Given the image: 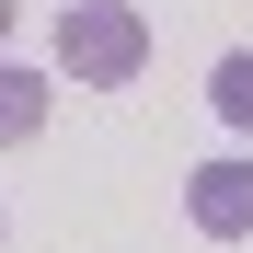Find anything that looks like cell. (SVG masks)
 Segmentation results:
<instances>
[{
    "label": "cell",
    "instance_id": "1",
    "mask_svg": "<svg viewBox=\"0 0 253 253\" xmlns=\"http://www.w3.org/2000/svg\"><path fill=\"white\" fill-rule=\"evenodd\" d=\"M58 58H69V81H92V92H126V81L150 69V23L126 12V0H69L58 12Z\"/></svg>",
    "mask_w": 253,
    "mask_h": 253
},
{
    "label": "cell",
    "instance_id": "3",
    "mask_svg": "<svg viewBox=\"0 0 253 253\" xmlns=\"http://www.w3.org/2000/svg\"><path fill=\"white\" fill-rule=\"evenodd\" d=\"M46 138V69L0 58V150H35Z\"/></svg>",
    "mask_w": 253,
    "mask_h": 253
},
{
    "label": "cell",
    "instance_id": "5",
    "mask_svg": "<svg viewBox=\"0 0 253 253\" xmlns=\"http://www.w3.org/2000/svg\"><path fill=\"white\" fill-rule=\"evenodd\" d=\"M0 35H12V0H0Z\"/></svg>",
    "mask_w": 253,
    "mask_h": 253
},
{
    "label": "cell",
    "instance_id": "2",
    "mask_svg": "<svg viewBox=\"0 0 253 253\" xmlns=\"http://www.w3.org/2000/svg\"><path fill=\"white\" fill-rule=\"evenodd\" d=\"M184 219H196L207 242H253V150L196 161V173H184Z\"/></svg>",
    "mask_w": 253,
    "mask_h": 253
},
{
    "label": "cell",
    "instance_id": "4",
    "mask_svg": "<svg viewBox=\"0 0 253 253\" xmlns=\"http://www.w3.org/2000/svg\"><path fill=\"white\" fill-rule=\"evenodd\" d=\"M207 104H219V126H242V138H253V46H230L219 69H207Z\"/></svg>",
    "mask_w": 253,
    "mask_h": 253
}]
</instances>
